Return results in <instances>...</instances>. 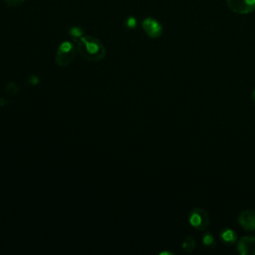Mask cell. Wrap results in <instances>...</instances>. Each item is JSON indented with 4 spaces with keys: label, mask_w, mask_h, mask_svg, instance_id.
<instances>
[{
    "label": "cell",
    "mask_w": 255,
    "mask_h": 255,
    "mask_svg": "<svg viewBox=\"0 0 255 255\" xmlns=\"http://www.w3.org/2000/svg\"><path fill=\"white\" fill-rule=\"evenodd\" d=\"M240 226L247 231L255 230V210L245 209L238 216Z\"/></svg>",
    "instance_id": "8992f818"
},
{
    "label": "cell",
    "mask_w": 255,
    "mask_h": 255,
    "mask_svg": "<svg viewBox=\"0 0 255 255\" xmlns=\"http://www.w3.org/2000/svg\"><path fill=\"white\" fill-rule=\"evenodd\" d=\"M77 52L76 45L69 42V41H64L60 44L58 47L57 53H56V63L60 67H68L71 62L74 60L75 55Z\"/></svg>",
    "instance_id": "7a4b0ae2"
},
{
    "label": "cell",
    "mask_w": 255,
    "mask_h": 255,
    "mask_svg": "<svg viewBox=\"0 0 255 255\" xmlns=\"http://www.w3.org/2000/svg\"><path fill=\"white\" fill-rule=\"evenodd\" d=\"M237 251L241 255H255V236H244L237 244Z\"/></svg>",
    "instance_id": "52a82bcc"
},
{
    "label": "cell",
    "mask_w": 255,
    "mask_h": 255,
    "mask_svg": "<svg viewBox=\"0 0 255 255\" xmlns=\"http://www.w3.org/2000/svg\"><path fill=\"white\" fill-rule=\"evenodd\" d=\"M189 224L198 231L205 230L209 225V215L206 210L200 207L193 208L188 216Z\"/></svg>",
    "instance_id": "3957f363"
},
{
    "label": "cell",
    "mask_w": 255,
    "mask_h": 255,
    "mask_svg": "<svg viewBox=\"0 0 255 255\" xmlns=\"http://www.w3.org/2000/svg\"><path fill=\"white\" fill-rule=\"evenodd\" d=\"M202 243L205 247H214L215 245V240H214V237L211 233L207 232L203 235L202 237Z\"/></svg>",
    "instance_id": "30bf717a"
},
{
    "label": "cell",
    "mask_w": 255,
    "mask_h": 255,
    "mask_svg": "<svg viewBox=\"0 0 255 255\" xmlns=\"http://www.w3.org/2000/svg\"><path fill=\"white\" fill-rule=\"evenodd\" d=\"M252 102H253V104L255 105V88H254V90L252 91Z\"/></svg>",
    "instance_id": "5bb4252c"
},
{
    "label": "cell",
    "mask_w": 255,
    "mask_h": 255,
    "mask_svg": "<svg viewBox=\"0 0 255 255\" xmlns=\"http://www.w3.org/2000/svg\"><path fill=\"white\" fill-rule=\"evenodd\" d=\"M4 1L10 7H16V6H19V5L23 4V2L25 0H4Z\"/></svg>",
    "instance_id": "7c38bea8"
},
{
    "label": "cell",
    "mask_w": 255,
    "mask_h": 255,
    "mask_svg": "<svg viewBox=\"0 0 255 255\" xmlns=\"http://www.w3.org/2000/svg\"><path fill=\"white\" fill-rule=\"evenodd\" d=\"M141 28L149 38H158L163 31L162 25L152 17L144 18L141 21Z\"/></svg>",
    "instance_id": "277c9868"
},
{
    "label": "cell",
    "mask_w": 255,
    "mask_h": 255,
    "mask_svg": "<svg viewBox=\"0 0 255 255\" xmlns=\"http://www.w3.org/2000/svg\"><path fill=\"white\" fill-rule=\"evenodd\" d=\"M196 246L195 239L192 236H187L183 241H182V249L186 253H191Z\"/></svg>",
    "instance_id": "9c48e42d"
},
{
    "label": "cell",
    "mask_w": 255,
    "mask_h": 255,
    "mask_svg": "<svg viewBox=\"0 0 255 255\" xmlns=\"http://www.w3.org/2000/svg\"><path fill=\"white\" fill-rule=\"evenodd\" d=\"M227 6L237 14H248L255 10V0H226Z\"/></svg>",
    "instance_id": "5b68a950"
},
{
    "label": "cell",
    "mask_w": 255,
    "mask_h": 255,
    "mask_svg": "<svg viewBox=\"0 0 255 255\" xmlns=\"http://www.w3.org/2000/svg\"><path fill=\"white\" fill-rule=\"evenodd\" d=\"M126 24H127V26H128V28H134V27L136 26V20H135L133 17H129V18L127 20Z\"/></svg>",
    "instance_id": "4fadbf2b"
},
{
    "label": "cell",
    "mask_w": 255,
    "mask_h": 255,
    "mask_svg": "<svg viewBox=\"0 0 255 255\" xmlns=\"http://www.w3.org/2000/svg\"><path fill=\"white\" fill-rule=\"evenodd\" d=\"M69 33H70V35L73 37L74 40H76V39H78V38H80L81 36L84 35L83 30H82L81 28H79V27H73V28H71L70 31H69Z\"/></svg>",
    "instance_id": "8fae6325"
},
{
    "label": "cell",
    "mask_w": 255,
    "mask_h": 255,
    "mask_svg": "<svg viewBox=\"0 0 255 255\" xmlns=\"http://www.w3.org/2000/svg\"><path fill=\"white\" fill-rule=\"evenodd\" d=\"M77 52L86 60L98 62L105 58L107 51L104 44L96 37L83 35L74 40Z\"/></svg>",
    "instance_id": "6da1fadb"
},
{
    "label": "cell",
    "mask_w": 255,
    "mask_h": 255,
    "mask_svg": "<svg viewBox=\"0 0 255 255\" xmlns=\"http://www.w3.org/2000/svg\"><path fill=\"white\" fill-rule=\"evenodd\" d=\"M220 239L227 245L233 244L237 240V234L233 229L226 228L220 232Z\"/></svg>",
    "instance_id": "ba28073f"
}]
</instances>
